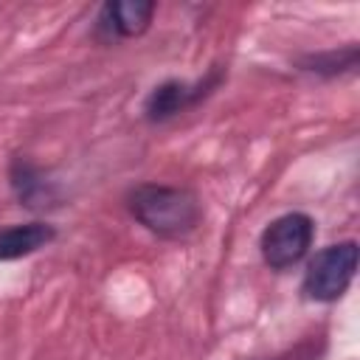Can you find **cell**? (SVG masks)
I'll list each match as a JSON object with an SVG mask.
<instances>
[{"label":"cell","instance_id":"cell-8","mask_svg":"<svg viewBox=\"0 0 360 360\" xmlns=\"http://www.w3.org/2000/svg\"><path fill=\"white\" fill-rule=\"evenodd\" d=\"M301 70L315 73V76H340L357 68V45H346V48H332V51H321V53H307L301 62Z\"/></svg>","mask_w":360,"mask_h":360},{"label":"cell","instance_id":"cell-5","mask_svg":"<svg viewBox=\"0 0 360 360\" xmlns=\"http://www.w3.org/2000/svg\"><path fill=\"white\" fill-rule=\"evenodd\" d=\"M8 183L20 205L31 211H45L59 205V186L48 177L45 169H39L25 155H14L8 163Z\"/></svg>","mask_w":360,"mask_h":360},{"label":"cell","instance_id":"cell-3","mask_svg":"<svg viewBox=\"0 0 360 360\" xmlns=\"http://www.w3.org/2000/svg\"><path fill=\"white\" fill-rule=\"evenodd\" d=\"M315 239V219L304 211H290L276 217L259 239L262 259L270 270H287L298 264Z\"/></svg>","mask_w":360,"mask_h":360},{"label":"cell","instance_id":"cell-4","mask_svg":"<svg viewBox=\"0 0 360 360\" xmlns=\"http://www.w3.org/2000/svg\"><path fill=\"white\" fill-rule=\"evenodd\" d=\"M214 84H217V73H211L202 82H186V79H166V82H160L146 96V104H143L146 121L160 124V121L174 118L177 112H183L191 104H197Z\"/></svg>","mask_w":360,"mask_h":360},{"label":"cell","instance_id":"cell-1","mask_svg":"<svg viewBox=\"0 0 360 360\" xmlns=\"http://www.w3.org/2000/svg\"><path fill=\"white\" fill-rule=\"evenodd\" d=\"M127 208L138 225L160 239L188 236L202 217L200 200L191 188L166 186V183H141L129 191Z\"/></svg>","mask_w":360,"mask_h":360},{"label":"cell","instance_id":"cell-7","mask_svg":"<svg viewBox=\"0 0 360 360\" xmlns=\"http://www.w3.org/2000/svg\"><path fill=\"white\" fill-rule=\"evenodd\" d=\"M53 236H56V231L48 222H20V225L0 228V262H14L22 256H31L39 248L51 245Z\"/></svg>","mask_w":360,"mask_h":360},{"label":"cell","instance_id":"cell-2","mask_svg":"<svg viewBox=\"0 0 360 360\" xmlns=\"http://www.w3.org/2000/svg\"><path fill=\"white\" fill-rule=\"evenodd\" d=\"M354 270H357V242L354 239L326 245L309 262L301 290L312 301H338L349 290Z\"/></svg>","mask_w":360,"mask_h":360},{"label":"cell","instance_id":"cell-6","mask_svg":"<svg viewBox=\"0 0 360 360\" xmlns=\"http://www.w3.org/2000/svg\"><path fill=\"white\" fill-rule=\"evenodd\" d=\"M155 8L158 6L152 0H112V3H104L101 17H98V28L110 39L141 37L152 22Z\"/></svg>","mask_w":360,"mask_h":360}]
</instances>
